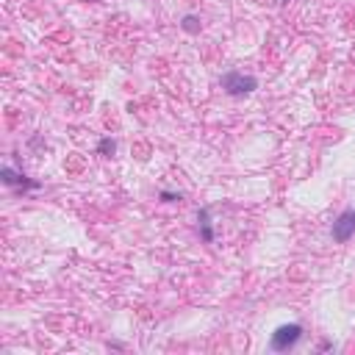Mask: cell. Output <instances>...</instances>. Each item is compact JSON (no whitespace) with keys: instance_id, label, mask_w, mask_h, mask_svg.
Returning a JSON list of instances; mask_svg holds the SVG:
<instances>
[{"instance_id":"cell-9","label":"cell","mask_w":355,"mask_h":355,"mask_svg":"<svg viewBox=\"0 0 355 355\" xmlns=\"http://www.w3.org/2000/svg\"><path fill=\"white\" fill-rule=\"evenodd\" d=\"M280 3H286V0H280Z\"/></svg>"},{"instance_id":"cell-7","label":"cell","mask_w":355,"mask_h":355,"mask_svg":"<svg viewBox=\"0 0 355 355\" xmlns=\"http://www.w3.org/2000/svg\"><path fill=\"white\" fill-rule=\"evenodd\" d=\"M97 150H100V156H111V153L117 150V142H114V139H103Z\"/></svg>"},{"instance_id":"cell-2","label":"cell","mask_w":355,"mask_h":355,"mask_svg":"<svg viewBox=\"0 0 355 355\" xmlns=\"http://www.w3.org/2000/svg\"><path fill=\"white\" fill-rule=\"evenodd\" d=\"M258 86V81L253 75H244V73H228L222 75V89L228 92L230 97H244Z\"/></svg>"},{"instance_id":"cell-3","label":"cell","mask_w":355,"mask_h":355,"mask_svg":"<svg viewBox=\"0 0 355 355\" xmlns=\"http://www.w3.org/2000/svg\"><path fill=\"white\" fill-rule=\"evenodd\" d=\"M352 233H355V208H347L341 217L333 222V239L336 241H349Z\"/></svg>"},{"instance_id":"cell-8","label":"cell","mask_w":355,"mask_h":355,"mask_svg":"<svg viewBox=\"0 0 355 355\" xmlns=\"http://www.w3.org/2000/svg\"><path fill=\"white\" fill-rule=\"evenodd\" d=\"M161 197L167 200V203H172V200H181V194H172V192H161Z\"/></svg>"},{"instance_id":"cell-5","label":"cell","mask_w":355,"mask_h":355,"mask_svg":"<svg viewBox=\"0 0 355 355\" xmlns=\"http://www.w3.org/2000/svg\"><path fill=\"white\" fill-rule=\"evenodd\" d=\"M197 222H200V236H203V241H214V228H211L208 208H203V211L197 214Z\"/></svg>"},{"instance_id":"cell-4","label":"cell","mask_w":355,"mask_h":355,"mask_svg":"<svg viewBox=\"0 0 355 355\" xmlns=\"http://www.w3.org/2000/svg\"><path fill=\"white\" fill-rule=\"evenodd\" d=\"M0 175H3V181H6L9 186H28V189H37L39 186L37 181H28L25 175H17L12 167H3V172H0Z\"/></svg>"},{"instance_id":"cell-6","label":"cell","mask_w":355,"mask_h":355,"mask_svg":"<svg viewBox=\"0 0 355 355\" xmlns=\"http://www.w3.org/2000/svg\"><path fill=\"white\" fill-rule=\"evenodd\" d=\"M183 31H186V34H197V31H200V20L192 17V14L183 17Z\"/></svg>"},{"instance_id":"cell-1","label":"cell","mask_w":355,"mask_h":355,"mask_svg":"<svg viewBox=\"0 0 355 355\" xmlns=\"http://www.w3.org/2000/svg\"><path fill=\"white\" fill-rule=\"evenodd\" d=\"M302 338V325L291 322V325H280L272 333V349L275 352H286V349L297 347V341Z\"/></svg>"}]
</instances>
